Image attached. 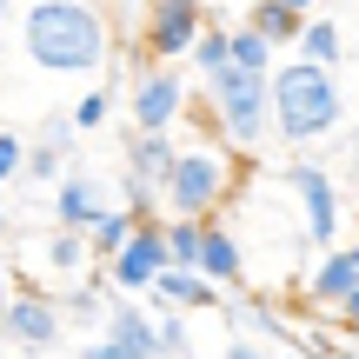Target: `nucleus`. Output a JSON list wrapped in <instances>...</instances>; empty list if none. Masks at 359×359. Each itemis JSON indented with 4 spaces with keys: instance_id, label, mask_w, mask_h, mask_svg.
Listing matches in <instances>:
<instances>
[{
    "instance_id": "20",
    "label": "nucleus",
    "mask_w": 359,
    "mask_h": 359,
    "mask_svg": "<svg viewBox=\"0 0 359 359\" xmlns=\"http://www.w3.org/2000/svg\"><path fill=\"white\" fill-rule=\"evenodd\" d=\"M246 20H253L259 34L273 40V47H286V40H299V27H306V20H299L293 7H286V0H253V7H246Z\"/></svg>"
},
{
    "instance_id": "16",
    "label": "nucleus",
    "mask_w": 359,
    "mask_h": 359,
    "mask_svg": "<svg viewBox=\"0 0 359 359\" xmlns=\"http://www.w3.org/2000/svg\"><path fill=\"white\" fill-rule=\"evenodd\" d=\"M187 60H193V74H200V80H213V74H226V67H233V27H219V20H206V34L193 40V53H187Z\"/></svg>"
},
{
    "instance_id": "22",
    "label": "nucleus",
    "mask_w": 359,
    "mask_h": 359,
    "mask_svg": "<svg viewBox=\"0 0 359 359\" xmlns=\"http://www.w3.org/2000/svg\"><path fill=\"white\" fill-rule=\"evenodd\" d=\"M20 180H34V187H40V180H67V147H53V140H40V133H34V147H27V173Z\"/></svg>"
},
{
    "instance_id": "31",
    "label": "nucleus",
    "mask_w": 359,
    "mask_h": 359,
    "mask_svg": "<svg viewBox=\"0 0 359 359\" xmlns=\"http://www.w3.org/2000/svg\"><path fill=\"white\" fill-rule=\"evenodd\" d=\"M286 7H293V13H306V7H313V0H286Z\"/></svg>"
},
{
    "instance_id": "7",
    "label": "nucleus",
    "mask_w": 359,
    "mask_h": 359,
    "mask_svg": "<svg viewBox=\"0 0 359 359\" xmlns=\"http://www.w3.org/2000/svg\"><path fill=\"white\" fill-rule=\"evenodd\" d=\"M206 0H147V53L154 60H187L193 40L206 34Z\"/></svg>"
},
{
    "instance_id": "13",
    "label": "nucleus",
    "mask_w": 359,
    "mask_h": 359,
    "mask_svg": "<svg viewBox=\"0 0 359 359\" xmlns=\"http://www.w3.org/2000/svg\"><path fill=\"white\" fill-rule=\"evenodd\" d=\"M173 160H180V140H173V133H140V127L127 133V173H133V180H154V187H167Z\"/></svg>"
},
{
    "instance_id": "6",
    "label": "nucleus",
    "mask_w": 359,
    "mask_h": 359,
    "mask_svg": "<svg viewBox=\"0 0 359 359\" xmlns=\"http://www.w3.org/2000/svg\"><path fill=\"white\" fill-rule=\"evenodd\" d=\"M0 339H7L13 353H53L67 339L60 299L53 293H13L7 306H0Z\"/></svg>"
},
{
    "instance_id": "14",
    "label": "nucleus",
    "mask_w": 359,
    "mask_h": 359,
    "mask_svg": "<svg viewBox=\"0 0 359 359\" xmlns=\"http://www.w3.org/2000/svg\"><path fill=\"white\" fill-rule=\"evenodd\" d=\"M200 273L213 286H246V259H240V240H233L219 219H206V246H200Z\"/></svg>"
},
{
    "instance_id": "3",
    "label": "nucleus",
    "mask_w": 359,
    "mask_h": 359,
    "mask_svg": "<svg viewBox=\"0 0 359 359\" xmlns=\"http://www.w3.org/2000/svg\"><path fill=\"white\" fill-rule=\"evenodd\" d=\"M206 107H213V127L233 154H253L273 133V74H246V67H226V74L206 80Z\"/></svg>"
},
{
    "instance_id": "2",
    "label": "nucleus",
    "mask_w": 359,
    "mask_h": 359,
    "mask_svg": "<svg viewBox=\"0 0 359 359\" xmlns=\"http://www.w3.org/2000/svg\"><path fill=\"white\" fill-rule=\"evenodd\" d=\"M339 120H346V93H339L333 67L306 60V53L273 67V133H280L286 147L326 140V133H339Z\"/></svg>"
},
{
    "instance_id": "17",
    "label": "nucleus",
    "mask_w": 359,
    "mask_h": 359,
    "mask_svg": "<svg viewBox=\"0 0 359 359\" xmlns=\"http://www.w3.org/2000/svg\"><path fill=\"white\" fill-rule=\"evenodd\" d=\"M140 226H147V219L133 213V206H114L100 226H87V240H93V253H100V259H114V253H127V246H133V233H140Z\"/></svg>"
},
{
    "instance_id": "11",
    "label": "nucleus",
    "mask_w": 359,
    "mask_h": 359,
    "mask_svg": "<svg viewBox=\"0 0 359 359\" xmlns=\"http://www.w3.org/2000/svg\"><path fill=\"white\" fill-rule=\"evenodd\" d=\"M100 333L120 339V346H127V359H160V320H147V313L133 306V293L114 299V313L100 320Z\"/></svg>"
},
{
    "instance_id": "26",
    "label": "nucleus",
    "mask_w": 359,
    "mask_h": 359,
    "mask_svg": "<svg viewBox=\"0 0 359 359\" xmlns=\"http://www.w3.org/2000/svg\"><path fill=\"white\" fill-rule=\"evenodd\" d=\"M193 353V333L180 313H160V359H187Z\"/></svg>"
},
{
    "instance_id": "8",
    "label": "nucleus",
    "mask_w": 359,
    "mask_h": 359,
    "mask_svg": "<svg viewBox=\"0 0 359 359\" xmlns=\"http://www.w3.org/2000/svg\"><path fill=\"white\" fill-rule=\"evenodd\" d=\"M167 273V219H147L140 233H133V246L127 253H114L107 259V286L114 293H154V280Z\"/></svg>"
},
{
    "instance_id": "33",
    "label": "nucleus",
    "mask_w": 359,
    "mask_h": 359,
    "mask_svg": "<svg viewBox=\"0 0 359 359\" xmlns=\"http://www.w3.org/2000/svg\"><path fill=\"white\" fill-rule=\"evenodd\" d=\"M0 7H7V0H0Z\"/></svg>"
},
{
    "instance_id": "10",
    "label": "nucleus",
    "mask_w": 359,
    "mask_h": 359,
    "mask_svg": "<svg viewBox=\"0 0 359 359\" xmlns=\"http://www.w3.org/2000/svg\"><path fill=\"white\" fill-rule=\"evenodd\" d=\"M53 213H60V226H100L107 213H114V200H107V187L93 180L87 167H67V180H60V193H53Z\"/></svg>"
},
{
    "instance_id": "12",
    "label": "nucleus",
    "mask_w": 359,
    "mask_h": 359,
    "mask_svg": "<svg viewBox=\"0 0 359 359\" xmlns=\"http://www.w3.org/2000/svg\"><path fill=\"white\" fill-rule=\"evenodd\" d=\"M353 286H359V246H339V253H326L320 273L306 280V299H313V306H333V313H339V299H346Z\"/></svg>"
},
{
    "instance_id": "24",
    "label": "nucleus",
    "mask_w": 359,
    "mask_h": 359,
    "mask_svg": "<svg viewBox=\"0 0 359 359\" xmlns=\"http://www.w3.org/2000/svg\"><path fill=\"white\" fill-rule=\"evenodd\" d=\"M233 320H240V326H253V333H266V339H293L266 299H233Z\"/></svg>"
},
{
    "instance_id": "15",
    "label": "nucleus",
    "mask_w": 359,
    "mask_h": 359,
    "mask_svg": "<svg viewBox=\"0 0 359 359\" xmlns=\"http://www.w3.org/2000/svg\"><path fill=\"white\" fill-rule=\"evenodd\" d=\"M154 293L167 299V306H213V299H219V286L206 280L200 266H173V259H167V273L154 280Z\"/></svg>"
},
{
    "instance_id": "1",
    "label": "nucleus",
    "mask_w": 359,
    "mask_h": 359,
    "mask_svg": "<svg viewBox=\"0 0 359 359\" xmlns=\"http://www.w3.org/2000/svg\"><path fill=\"white\" fill-rule=\"evenodd\" d=\"M20 47H27V60H34L40 74L87 80V74L107 67L114 34H107V13L93 7V0H34V7L20 13Z\"/></svg>"
},
{
    "instance_id": "23",
    "label": "nucleus",
    "mask_w": 359,
    "mask_h": 359,
    "mask_svg": "<svg viewBox=\"0 0 359 359\" xmlns=\"http://www.w3.org/2000/svg\"><path fill=\"white\" fill-rule=\"evenodd\" d=\"M60 306H67V313H80V320H107V313H114V299H107V286H100V280H87V286H67Z\"/></svg>"
},
{
    "instance_id": "30",
    "label": "nucleus",
    "mask_w": 359,
    "mask_h": 359,
    "mask_svg": "<svg viewBox=\"0 0 359 359\" xmlns=\"http://www.w3.org/2000/svg\"><path fill=\"white\" fill-rule=\"evenodd\" d=\"M226 359H273V353H266V346H253V339H233Z\"/></svg>"
},
{
    "instance_id": "5",
    "label": "nucleus",
    "mask_w": 359,
    "mask_h": 359,
    "mask_svg": "<svg viewBox=\"0 0 359 359\" xmlns=\"http://www.w3.org/2000/svg\"><path fill=\"white\" fill-rule=\"evenodd\" d=\"M127 107H133V127L140 133H173L187 120V74L180 67H133Z\"/></svg>"
},
{
    "instance_id": "19",
    "label": "nucleus",
    "mask_w": 359,
    "mask_h": 359,
    "mask_svg": "<svg viewBox=\"0 0 359 359\" xmlns=\"http://www.w3.org/2000/svg\"><path fill=\"white\" fill-rule=\"evenodd\" d=\"M273 40L259 34L253 20H233V67H246V74H273Z\"/></svg>"
},
{
    "instance_id": "29",
    "label": "nucleus",
    "mask_w": 359,
    "mask_h": 359,
    "mask_svg": "<svg viewBox=\"0 0 359 359\" xmlns=\"http://www.w3.org/2000/svg\"><path fill=\"white\" fill-rule=\"evenodd\" d=\"M339 326H346V333L359 339V286H353V293H346V299H339Z\"/></svg>"
},
{
    "instance_id": "25",
    "label": "nucleus",
    "mask_w": 359,
    "mask_h": 359,
    "mask_svg": "<svg viewBox=\"0 0 359 359\" xmlns=\"http://www.w3.org/2000/svg\"><path fill=\"white\" fill-rule=\"evenodd\" d=\"M107 100H114L107 87H87V93H80L74 107H67V114H74V127H80V133H93V127L107 120Z\"/></svg>"
},
{
    "instance_id": "28",
    "label": "nucleus",
    "mask_w": 359,
    "mask_h": 359,
    "mask_svg": "<svg viewBox=\"0 0 359 359\" xmlns=\"http://www.w3.org/2000/svg\"><path fill=\"white\" fill-rule=\"evenodd\" d=\"M80 359H127V346H120V339H87V346H80Z\"/></svg>"
},
{
    "instance_id": "9",
    "label": "nucleus",
    "mask_w": 359,
    "mask_h": 359,
    "mask_svg": "<svg viewBox=\"0 0 359 359\" xmlns=\"http://www.w3.org/2000/svg\"><path fill=\"white\" fill-rule=\"evenodd\" d=\"M286 180H293L299 213H306V240L313 246H333L339 240V193H333V180H326V167L299 160V167H286Z\"/></svg>"
},
{
    "instance_id": "32",
    "label": "nucleus",
    "mask_w": 359,
    "mask_h": 359,
    "mask_svg": "<svg viewBox=\"0 0 359 359\" xmlns=\"http://www.w3.org/2000/svg\"><path fill=\"white\" fill-rule=\"evenodd\" d=\"M0 359H20V353H0Z\"/></svg>"
},
{
    "instance_id": "27",
    "label": "nucleus",
    "mask_w": 359,
    "mask_h": 359,
    "mask_svg": "<svg viewBox=\"0 0 359 359\" xmlns=\"http://www.w3.org/2000/svg\"><path fill=\"white\" fill-rule=\"evenodd\" d=\"M20 173H27V140L0 127V187H7V180H20Z\"/></svg>"
},
{
    "instance_id": "18",
    "label": "nucleus",
    "mask_w": 359,
    "mask_h": 359,
    "mask_svg": "<svg viewBox=\"0 0 359 359\" xmlns=\"http://www.w3.org/2000/svg\"><path fill=\"white\" fill-rule=\"evenodd\" d=\"M40 259H47L53 273H67V280H74V273H87V259H93V240H87L80 226H60L47 246H40Z\"/></svg>"
},
{
    "instance_id": "4",
    "label": "nucleus",
    "mask_w": 359,
    "mask_h": 359,
    "mask_svg": "<svg viewBox=\"0 0 359 359\" xmlns=\"http://www.w3.org/2000/svg\"><path fill=\"white\" fill-rule=\"evenodd\" d=\"M226 193H233V154L226 147H180L160 200H167V213H180V219H213Z\"/></svg>"
},
{
    "instance_id": "21",
    "label": "nucleus",
    "mask_w": 359,
    "mask_h": 359,
    "mask_svg": "<svg viewBox=\"0 0 359 359\" xmlns=\"http://www.w3.org/2000/svg\"><path fill=\"white\" fill-rule=\"evenodd\" d=\"M293 47L306 53V60H320V67H339V47H346V40H339V27H333V20H306Z\"/></svg>"
}]
</instances>
